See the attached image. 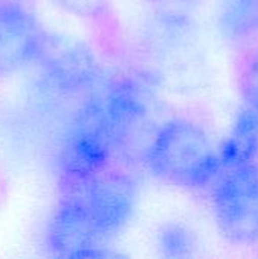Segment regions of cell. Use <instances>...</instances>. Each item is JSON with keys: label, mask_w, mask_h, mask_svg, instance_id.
Returning <instances> with one entry per match:
<instances>
[{"label": "cell", "mask_w": 258, "mask_h": 259, "mask_svg": "<svg viewBox=\"0 0 258 259\" xmlns=\"http://www.w3.org/2000/svg\"><path fill=\"white\" fill-rule=\"evenodd\" d=\"M143 155L158 179L190 190L210 187L222 168L219 150L208 134L186 118L158 126Z\"/></svg>", "instance_id": "1"}, {"label": "cell", "mask_w": 258, "mask_h": 259, "mask_svg": "<svg viewBox=\"0 0 258 259\" xmlns=\"http://www.w3.org/2000/svg\"><path fill=\"white\" fill-rule=\"evenodd\" d=\"M211 187V203L222 235L236 246L258 241V162L222 167Z\"/></svg>", "instance_id": "2"}, {"label": "cell", "mask_w": 258, "mask_h": 259, "mask_svg": "<svg viewBox=\"0 0 258 259\" xmlns=\"http://www.w3.org/2000/svg\"><path fill=\"white\" fill-rule=\"evenodd\" d=\"M114 153L100 96H90L78 111L59 149L58 165L65 182L87 179L108 168Z\"/></svg>", "instance_id": "3"}, {"label": "cell", "mask_w": 258, "mask_h": 259, "mask_svg": "<svg viewBox=\"0 0 258 259\" xmlns=\"http://www.w3.org/2000/svg\"><path fill=\"white\" fill-rule=\"evenodd\" d=\"M47 90L59 96H87L102 79V68L94 52L82 41L46 33L36 62Z\"/></svg>", "instance_id": "4"}, {"label": "cell", "mask_w": 258, "mask_h": 259, "mask_svg": "<svg viewBox=\"0 0 258 259\" xmlns=\"http://www.w3.org/2000/svg\"><path fill=\"white\" fill-rule=\"evenodd\" d=\"M114 152L134 144L154 123L155 87L144 76H125L111 82L100 94Z\"/></svg>", "instance_id": "5"}, {"label": "cell", "mask_w": 258, "mask_h": 259, "mask_svg": "<svg viewBox=\"0 0 258 259\" xmlns=\"http://www.w3.org/2000/svg\"><path fill=\"white\" fill-rule=\"evenodd\" d=\"M67 184L81 197L102 240L117 234L129 222L137 188L128 175L105 168L87 179Z\"/></svg>", "instance_id": "6"}, {"label": "cell", "mask_w": 258, "mask_h": 259, "mask_svg": "<svg viewBox=\"0 0 258 259\" xmlns=\"http://www.w3.org/2000/svg\"><path fill=\"white\" fill-rule=\"evenodd\" d=\"M47 249L56 258H109L114 256L102 246L81 197L68 188L59 200L47 229Z\"/></svg>", "instance_id": "7"}, {"label": "cell", "mask_w": 258, "mask_h": 259, "mask_svg": "<svg viewBox=\"0 0 258 259\" xmlns=\"http://www.w3.org/2000/svg\"><path fill=\"white\" fill-rule=\"evenodd\" d=\"M46 33L23 3L0 2V74H12L35 64Z\"/></svg>", "instance_id": "8"}, {"label": "cell", "mask_w": 258, "mask_h": 259, "mask_svg": "<svg viewBox=\"0 0 258 259\" xmlns=\"http://www.w3.org/2000/svg\"><path fill=\"white\" fill-rule=\"evenodd\" d=\"M258 155V112L248 108L239 114V118L219 150L220 165L228 167L239 162L255 159Z\"/></svg>", "instance_id": "9"}, {"label": "cell", "mask_w": 258, "mask_h": 259, "mask_svg": "<svg viewBox=\"0 0 258 259\" xmlns=\"http://www.w3.org/2000/svg\"><path fill=\"white\" fill-rule=\"evenodd\" d=\"M220 32L231 42H246L258 35V0H224Z\"/></svg>", "instance_id": "10"}, {"label": "cell", "mask_w": 258, "mask_h": 259, "mask_svg": "<svg viewBox=\"0 0 258 259\" xmlns=\"http://www.w3.org/2000/svg\"><path fill=\"white\" fill-rule=\"evenodd\" d=\"M158 249L166 258H190L198 250V240L192 229L181 223H166L158 232Z\"/></svg>", "instance_id": "11"}, {"label": "cell", "mask_w": 258, "mask_h": 259, "mask_svg": "<svg viewBox=\"0 0 258 259\" xmlns=\"http://www.w3.org/2000/svg\"><path fill=\"white\" fill-rule=\"evenodd\" d=\"M237 88L246 106L258 112V41L245 50L237 64Z\"/></svg>", "instance_id": "12"}, {"label": "cell", "mask_w": 258, "mask_h": 259, "mask_svg": "<svg viewBox=\"0 0 258 259\" xmlns=\"http://www.w3.org/2000/svg\"><path fill=\"white\" fill-rule=\"evenodd\" d=\"M55 2L61 9L79 18H97L106 11L109 5V0H55Z\"/></svg>", "instance_id": "13"}, {"label": "cell", "mask_w": 258, "mask_h": 259, "mask_svg": "<svg viewBox=\"0 0 258 259\" xmlns=\"http://www.w3.org/2000/svg\"><path fill=\"white\" fill-rule=\"evenodd\" d=\"M170 3H173V5H192V3H195L196 0H169Z\"/></svg>", "instance_id": "14"}, {"label": "cell", "mask_w": 258, "mask_h": 259, "mask_svg": "<svg viewBox=\"0 0 258 259\" xmlns=\"http://www.w3.org/2000/svg\"><path fill=\"white\" fill-rule=\"evenodd\" d=\"M0 2H17V3H24L26 0H0Z\"/></svg>", "instance_id": "15"}]
</instances>
